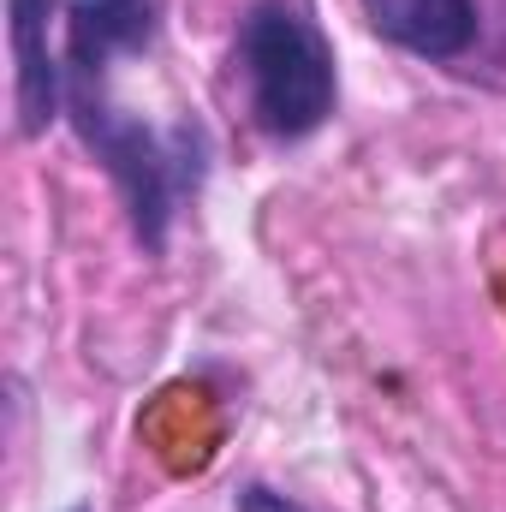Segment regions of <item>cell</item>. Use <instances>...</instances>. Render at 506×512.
I'll use <instances>...</instances> for the list:
<instances>
[{"mask_svg": "<svg viewBox=\"0 0 506 512\" xmlns=\"http://www.w3.org/2000/svg\"><path fill=\"white\" fill-rule=\"evenodd\" d=\"M72 512H90V507H72Z\"/></svg>", "mask_w": 506, "mask_h": 512, "instance_id": "obj_5", "label": "cell"}, {"mask_svg": "<svg viewBox=\"0 0 506 512\" xmlns=\"http://www.w3.org/2000/svg\"><path fill=\"white\" fill-rule=\"evenodd\" d=\"M239 66L251 114L268 137H310L334 114V48L304 0H256L239 24Z\"/></svg>", "mask_w": 506, "mask_h": 512, "instance_id": "obj_1", "label": "cell"}, {"mask_svg": "<svg viewBox=\"0 0 506 512\" xmlns=\"http://www.w3.org/2000/svg\"><path fill=\"white\" fill-rule=\"evenodd\" d=\"M78 126L96 143V155L108 161V173L126 185L137 239H143L149 251H161V233H167V215H173V191L185 185L179 149H167L155 131L137 126V120H120V114L102 108L90 90H78Z\"/></svg>", "mask_w": 506, "mask_h": 512, "instance_id": "obj_2", "label": "cell"}, {"mask_svg": "<svg viewBox=\"0 0 506 512\" xmlns=\"http://www.w3.org/2000/svg\"><path fill=\"white\" fill-rule=\"evenodd\" d=\"M48 12L54 0H12V54H18V126L24 137L60 114V66L48 54Z\"/></svg>", "mask_w": 506, "mask_h": 512, "instance_id": "obj_4", "label": "cell"}, {"mask_svg": "<svg viewBox=\"0 0 506 512\" xmlns=\"http://www.w3.org/2000/svg\"><path fill=\"white\" fill-rule=\"evenodd\" d=\"M364 18L417 60H459L477 36V0H364Z\"/></svg>", "mask_w": 506, "mask_h": 512, "instance_id": "obj_3", "label": "cell"}]
</instances>
